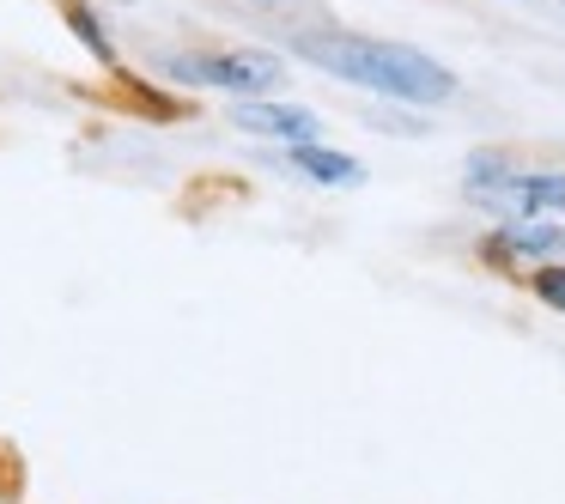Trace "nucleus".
<instances>
[{
  "label": "nucleus",
  "mask_w": 565,
  "mask_h": 504,
  "mask_svg": "<svg viewBox=\"0 0 565 504\" xmlns=\"http://www.w3.org/2000/svg\"><path fill=\"white\" fill-rule=\"evenodd\" d=\"M232 128L237 135H256V140H274V147L322 140L317 110H305V104H274V98H232Z\"/></svg>",
  "instance_id": "obj_5"
},
{
  "label": "nucleus",
  "mask_w": 565,
  "mask_h": 504,
  "mask_svg": "<svg viewBox=\"0 0 565 504\" xmlns=\"http://www.w3.org/2000/svg\"><path fill=\"white\" fill-rule=\"evenodd\" d=\"M280 152H286V171H298L317 189H359L365 183V164H359L353 152L322 147V140H298V147H280Z\"/></svg>",
  "instance_id": "obj_6"
},
{
  "label": "nucleus",
  "mask_w": 565,
  "mask_h": 504,
  "mask_svg": "<svg viewBox=\"0 0 565 504\" xmlns=\"http://www.w3.org/2000/svg\"><path fill=\"white\" fill-rule=\"evenodd\" d=\"M164 79H183L201 92H225V98H268L286 86V55L274 50H164L159 55Z\"/></svg>",
  "instance_id": "obj_3"
},
{
  "label": "nucleus",
  "mask_w": 565,
  "mask_h": 504,
  "mask_svg": "<svg viewBox=\"0 0 565 504\" xmlns=\"http://www.w3.org/2000/svg\"><path fill=\"white\" fill-rule=\"evenodd\" d=\"M523 286H529V292H535L547 310H559V317H565V261H547V268H529V274H523Z\"/></svg>",
  "instance_id": "obj_9"
},
{
  "label": "nucleus",
  "mask_w": 565,
  "mask_h": 504,
  "mask_svg": "<svg viewBox=\"0 0 565 504\" xmlns=\"http://www.w3.org/2000/svg\"><path fill=\"white\" fill-rule=\"evenodd\" d=\"M468 201L499 219H565V171H523L492 152L468 159Z\"/></svg>",
  "instance_id": "obj_2"
},
{
  "label": "nucleus",
  "mask_w": 565,
  "mask_h": 504,
  "mask_svg": "<svg viewBox=\"0 0 565 504\" xmlns=\"http://www.w3.org/2000/svg\"><path fill=\"white\" fill-rule=\"evenodd\" d=\"M475 256L492 274H529L547 268V261H565V219H504L480 237Z\"/></svg>",
  "instance_id": "obj_4"
},
{
  "label": "nucleus",
  "mask_w": 565,
  "mask_h": 504,
  "mask_svg": "<svg viewBox=\"0 0 565 504\" xmlns=\"http://www.w3.org/2000/svg\"><path fill=\"white\" fill-rule=\"evenodd\" d=\"M244 7H256V13H268V19H286V25H298V31L329 19L317 0H244Z\"/></svg>",
  "instance_id": "obj_8"
},
{
  "label": "nucleus",
  "mask_w": 565,
  "mask_h": 504,
  "mask_svg": "<svg viewBox=\"0 0 565 504\" xmlns=\"http://www.w3.org/2000/svg\"><path fill=\"white\" fill-rule=\"evenodd\" d=\"M292 55L310 62L317 74L341 79V86L371 92V98H395V104H450L456 98V74L438 55L414 50V43L365 37V31H347L334 19L292 31Z\"/></svg>",
  "instance_id": "obj_1"
},
{
  "label": "nucleus",
  "mask_w": 565,
  "mask_h": 504,
  "mask_svg": "<svg viewBox=\"0 0 565 504\" xmlns=\"http://www.w3.org/2000/svg\"><path fill=\"white\" fill-rule=\"evenodd\" d=\"M55 13L67 19V31L79 37V50H92V62H98L104 74H122V62H116V43H110V31H104V19L92 13V0H55Z\"/></svg>",
  "instance_id": "obj_7"
}]
</instances>
